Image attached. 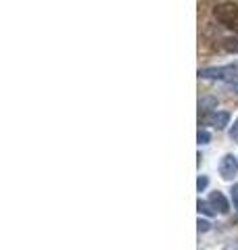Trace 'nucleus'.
Masks as SVG:
<instances>
[{
	"label": "nucleus",
	"instance_id": "4",
	"mask_svg": "<svg viewBox=\"0 0 238 250\" xmlns=\"http://www.w3.org/2000/svg\"><path fill=\"white\" fill-rule=\"evenodd\" d=\"M207 121L213 125V127L224 129L226 125H230V113H226V111H213V113L207 115Z\"/></svg>",
	"mask_w": 238,
	"mask_h": 250
},
{
	"label": "nucleus",
	"instance_id": "12",
	"mask_svg": "<svg viewBox=\"0 0 238 250\" xmlns=\"http://www.w3.org/2000/svg\"><path fill=\"white\" fill-rule=\"evenodd\" d=\"M228 250H238V244H236V246H232V248H228Z\"/></svg>",
	"mask_w": 238,
	"mask_h": 250
},
{
	"label": "nucleus",
	"instance_id": "8",
	"mask_svg": "<svg viewBox=\"0 0 238 250\" xmlns=\"http://www.w3.org/2000/svg\"><path fill=\"white\" fill-rule=\"evenodd\" d=\"M207 184H209V179L205 177V175H201V177H198V182H196V188H198V192H203L205 188H207Z\"/></svg>",
	"mask_w": 238,
	"mask_h": 250
},
{
	"label": "nucleus",
	"instance_id": "2",
	"mask_svg": "<svg viewBox=\"0 0 238 250\" xmlns=\"http://www.w3.org/2000/svg\"><path fill=\"white\" fill-rule=\"evenodd\" d=\"M201 80H219V82H238V67H205L198 69Z\"/></svg>",
	"mask_w": 238,
	"mask_h": 250
},
{
	"label": "nucleus",
	"instance_id": "6",
	"mask_svg": "<svg viewBox=\"0 0 238 250\" xmlns=\"http://www.w3.org/2000/svg\"><path fill=\"white\" fill-rule=\"evenodd\" d=\"M196 207H198V213H205V215H209V217L217 213V210L213 208L209 202H205V200H198V205H196Z\"/></svg>",
	"mask_w": 238,
	"mask_h": 250
},
{
	"label": "nucleus",
	"instance_id": "9",
	"mask_svg": "<svg viewBox=\"0 0 238 250\" xmlns=\"http://www.w3.org/2000/svg\"><path fill=\"white\" fill-rule=\"evenodd\" d=\"M230 138H232L234 142H238V119L234 121L232 127H230Z\"/></svg>",
	"mask_w": 238,
	"mask_h": 250
},
{
	"label": "nucleus",
	"instance_id": "5",
	"mask_svg": "<svg viewBox=\"0 0 238 250\" xmlns=\"http://www.w3.org/2000/svg\"><path fill=\"white\" fill-rule=\"evenodd\" d=\"M209 205L215 208V210H219L221 215H226L228 210H230V205H228V200H226V196L221 192H213L211 196H209Z\"/></svg>",
	"mask_w": 238,
	"mask_h": 250
},
{
	"label": "nucleus",
	"instance_id": "7",
	"mask_svg": "<svg viewBox=\"0 0 238 250\" xmlns=\"http://www.w3.org/2000/svg\"><path fill=\"white\" fill-rule=\"evenodd\" d=\"M198 144H209V131H205V129H198Z\"/></svg>",
	"mask_w": 238,
	"mask_h": 250
},
{
	"label": "nucleus",
	"instance_id": "3",
	"mask_svg": "<svg viewBox=\"0 0 238 250\" xmlns=\"http://www.w3.org/2000/svg\"><path fill=\"white\" fill-rule=\"evenodd\" d=\"M238 173V159L234 154H224L219 161V175L230 182V179H234Z\"/></svg>",
	"mask_w": 238,
	"mask_h": 250
},
{
	"label": "nucleus",
	"instance_id": "1",
	"mask_svg": "<svg viewBox=\"0 0 238 250\" xmlns=\"http://www.w3.org/2000/svg\"><path fill=\"white\" fill-rule=\"evenodd\" d=\"M213 15H215V19L224 27L232 29V31H238V4H234V2L217 4L215 9H213Z\"/></svg>",
	"mask_w": 238,
	"mask_h": 250
},
{
	"label": "nucleus",
	"instance_id": "10",
	"mask_svg": "<svg viewBox=\"0 0 238 250\" xmlns=\"http://www.w3.org/2000/svg\"><path fill=\"white\" fill-rule=\"evenodd\" d=\"M198 231H209V228H211V223L209 221H205V219H198Z\"/></svg>",
	"mask_w": 238,
	"mask_h": 250
},
{
	"label": "nucleus",
	"instance_id": "11",
	"mask_svg": "<svg viewBox=\"0 0 238 250\" xmlns=\"http://www.w3.org/2000/svg\"><path fill=\"white\" fill-rule=\"evenodd\" d=\"M230 192H232V202H234V208L238 210V184H236V186H234Z\"/></svg>",
	"mask_w": 238,
	"mask_h": 250
}]
</instances>
